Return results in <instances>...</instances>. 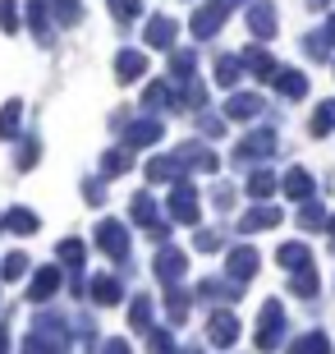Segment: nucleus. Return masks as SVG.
Here are the masks:
<instances>
[]
</instances>
